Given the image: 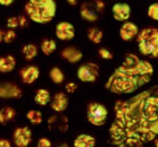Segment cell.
<instances>
[{"instance_id":"cell-33","label":"cell","mask_w":158,"mask_h":147,"mask_svg":"<svg viewBox=\"0 0 158 147\" xmlns=\"http://www.w3.org/2000/svg\"><path fill=\"white\" fill-rule=\"evenodd\" d=\"M14 2V0H0V5L1 6H9Z\"/></svg>"},{"instance_id":"cell-32","label":"cell","mask_w":158,"mask_h":147,"mask_svg":"<svg viewBox=\"0 0 158 147\" xmlns=\"http://www.w3.org/2000/svg\"><path fill=\"white\" fill-rule=\"evenodd\" d=\"M0 147H11V144L7 139H0Z\"/></svg>"},{"instance_id":"cell-31","label":"cell","mask_w":158,"mask_h":147,"mask_svg":"<svg viewBox=\"0 0 158 147\" xmlns=\"http://www.w3.org/2000/svg\"><path fill=\"white\" fill-rule=\"evenodd\" d=\"M18 19H19V27H26V25H27V18L24 17V16H19L18 17Z\"/></svg>"},{"instance_id":"cell-4","label":"cell","mask_w":158,"mask_h":147,"mask_svg":"<svg viewBox=\"0 0 158 147\" xmlns=\"http://www.w3.org/2000/svg\"><path fill=\"white\" fill-rule=\"evenodd\" d=\"M138 47L143 56L158 58V29L149 26L141 29L137 35Z\"/></svg>"},{"instance_id":"cell-19","label":"cell","mask_w":158,"mask_h":147,"mask_svg":"<svg viewBox=\"0 0 158 147\" xmlns=\"http://www.w3.org/2000/svg\"><path fill=\"white\" fill-rule=\"evenodd\" d=\"M34 100H35V102L39 104V105H42L43 106V105H46V104H48L50 102L51 95H50V93H49V91L44 90V88H40V90H38V92H36Z\"/></svg>"},{"instance_id":"cell-36","label":"cell","mask_w":158,"mask_h":147,"mask_svg":"<svg viewBox=\"0 0 158 147\" xmlns=\"http://www.w3.org/2000/svg\"><path fill=\"white\" fill-rule=\"evenodd\" d=\"M152 141H155V147H158V138H155Z\"/></svg>"},{"instance_id":"cell-16","label":"cell","mask_w":158,"mask_h":147,"mask_svg":"<svg viewBox=\"0 0 158 147\" xmlns=\"http://www.w3.org/2000/svg\"><path fill=\"white\" fill-rule=\"evenodd\" d=\"M16 67V59L13 56H5L0 58V72H10Z\"/></svg>"},{"instance_id":"cell-21","label":"cell","mask_w":158,"mask_h":147,"mask_svg":"<svg viewBox=\"0 0 158 147\" xmlns=\"http://www.w3.org/2000/svg\"><path fill=\"white\" fill-rule=\"evenodd\" d=\"M102 37H104V33L102 31H100L97 27H92V29H89L88 31V39L94 44H99L102 41Z\"/></svg>"},{"instance_id":"cell-23","label":"cell","mask_w":158,"mask_h":147,"mask_svg":"<svg viewBox=\"0 0 158 147\" xmlns=\"http://www.w3.org/2000/svg\"><path fill=\"white\" fill-rule=\"evenodd\" d=\"M56 48H57V44H56L54 40L51 39H46L41 43V50L46 56H50L52 52H55Z\"/></svg>"},{"instance_id":"cell-30","label":"cell","mask_w":158,"mask_h":147,"mask_svg":"<svg viewBox=\"0 0 158 147\" xmlns=\"http://www.w3.org/2000/svg\"><path fill=\"white\" fill-rule=\"evenodd\" d=\"M38 145L43 146V147H51V141L48 139V138H41V139H39Z\"/></svg>"},{"instance_id":"cell-10","label":"cell","mask_w":158,"mask_h":147,"mask_svg":"<svg viewBox=\"0 0 158 147\" xmlns=\"http://www.w3.org/2000/svg\"><path fill=\"white\" fill-rule=\"evenodd\" d=\"M23 92L17 85L11 83L0 84V99H21Z\"/></svg>"},{"instance_id":"cell-28","label":"cell","mask_w":158,"mask_h":147,"mask_svg":"<svg viewBox=\"0 0 158 147\" xmlns=\"http://www.w3.org/2000/svg\"><path fill=\"white\" fill-rule=\"evenodd\" d=\"M98 53H99L100 58H102V59H105V60H111V59H113V54H111V52L110 51H108L107 49H105V48L99 49Z\"/></svg>"},{"instance_id":"cell-7","label":"cell","mask_w":158,"mask_h":147,"mask_svg":"<svg viewBox=\"0 0 158 147\" xmlns=\"http://www.w3.org/2000/svg\"><path fill=\"white\" fill-rule=\"evenodd\" d=\"M98 76H99V67L94 62L82 65L77 69V77L81 82L94 83L97 80Z\"/></svg>"},{"instance_id":"cell-2","label":"cell","mask_w":158,"mask_h":147,"mask_svg":"<svg viewBox=\"0 0 158 147\" xmlns=\"http://www.w3.org/2000/svg\"><path fill=\"white\" fill-rule=\"evenodd\" d=\"M154 76V67L133 53H127L125 60L106 83V88L114 94H130L147 85Z\"/></svg>"},{"instance_id":"cell-15","label":"cell","mask_w":158,"mask_h":147,"mask_svg":"<svg viewBox=\"0 0 158 147\" xmlns=\"http://www.w3.org/2000/svg\"><path fill=\"white\" fill-rule=\"evenodd\" d=\"M61 58H64L65 60H67L71 64H76V62L82 60L83 54L76 48L69 47L61 51Z\"/></svg>"},{"instance_id":"cell-14","label":"cell","mask_w":158,"mask_h":147,"mask_svg":"<svg viewBox=\"0 0 158 147\" xmlns=\"http://www.w3.org/2000/svg\"><path fill=\"white\" fill-rule=\"evenodd\" d=\"M69 106V99L64 93L55 94L51 100V109L55 112H63Z\"/></svg>"},{"instance_id":"cell-38","label":"cell","mask_w":158,"mask_h":147,"mask_svg":"<svg viewBox=\"0 0 158 147\" xmlns=\"http://www.w3.org/2000/svg\"><path fill=\"white\" fill-rule=\"evenodd\" d=\"M36 147H43V146H40V145H38V146H36Z\"/></svg>"},{"instance_id":"cell-35","label":"cell","mask_w":158,"mask_h":147,"mask_svg":"<svg viewBox=\"0 0 158 147\" xmlns=\"http://www.w3.org/2000/svg\"><path fill=\"white\" fill-rule=\"evenodd\" d=\"M2 37H4V31H2V29H0V42L2 41Z\"/></svg>"},{"instance_id":"cell-39","label":"cell","mask_w":158,"mask_h":147,"mask_svg":"<svg viewBox=\"0 0 158 147\" xmlns=\"http://www.w3.org/2000/svg\"><path fill=\"white\" fill-rule=\"evenodd\" d=\"M98 1H104V0H98Z\"/></svg>"},{"instance_id":"cell-24","label":"cell","mask_w":158,"mask_h":147,"mask_svg":"<svg viewBox=\"0 0 158 147\" xmlns=\"http://www.w3.org/2000/svg\"><path fill=\"white\" fill-rule=\"evenodd\" d=\"M49 76H50V79L52 80V83H55V84H61L65 79L64 72H61V69L58 68V67H54L51 69L50 72H49Z\"/></svg>"},{"instance_id":"cell-26","label":"cell","mask_w":158,"mask_h":147,"mask_svg":"<svg viewBox=\"0 0 158 147\" xmlns=\"http://www.w3.org/2000/svg\"><path fill=\"white\" fill-rule=\"evenodd\" d=\"M16 39V33H15L14 29H8L6 32H4V37H2V41L5 43H11L13 41H15Z\"/></svg>"},{"instance_id":"cell-5","label":"cell","mask_w":158,"mask_h":147,"mask_svg":"<svg viewBox=\"0 0 158 147\" xmlns=\"http://www.w3.org/2000/svg\"><path fill=\"white\" fill-rule=\"evenodd\" d=\"M86 117H88V120L91 125L100 127V126L105 125V122L107 120L108 111L102 104L90 103L88 106Z\"/></svg>"},{"instance_id":"cell-13","label":"cell","mask_w":158,"mask_h":147,"mask_svg":"<svg viewBox=\"0 0 158 147\" xmlns=\"http://www.w3.org/2000/svg\"><path fill=\"white\" fill-rule=\"evenodd\" d=\"M19 75H21L23 83H25V84H33L36 79L39 78L40 70L35 66H29V67H25V68L22 69Z\"/></svg>"},{"instance_id":"cell-3","label":"cell","mask_w":158,"mask_h":147,"mask_svg":"<svg viewBox=\"0 0 158 147\" xmlns=\"http://www.w3.org/2000/svg\"><path fill=\"white\" fill-rule=\"evenodd\" d=\"M57 11L55 0H29L25 5V13L31 21L39 24H47L54 19Z\"/></svg>"},{"instance_id":"cell-18","label":"cell","mask_w":158,"mask_h":147,"mask_svg":"<svg viewBox=\"0 0 158 147\" xmlns=\"http://www.w3.org/2000/svg\"><path fill=\"white\" fill-rule=\"evenodd\" d=\"M96 139L90 135H80L74 140V147H94Z\"/></svg>"},{"instance_id":"cell-22","label":"cell","mask_w":158,"mask_h":147,"mask_svg":"<svg viewBox=\"0 0 158 147\" xmlns=\"http://www.w3.org/2000/svg\"><path fill=\"white\" fill-rule=\"evenodd\" d=\"M26 118H27V120L34 126L41 125L43 121L42 113L40 111H38V110H30V111L26 113Z\"/></svg>"},{"instance_id":"cell-11","label":"cell","mask_w":158,"mask_h":147,"mask_svg":"<svg viewBox=\"0 0 158 147\" xmlns=\"http://www.w3.org/2000/svg\"><path fill=\"white\" fill-rule=\"evenodd\" d=\"M113 16L118 22H126L131 16V7L125 2H117L111 8Z\"/></svg>"},{"instance_id":"cell-12","label":"cell","mask_w":158,"mask_h":147,"mask_svg":"<svg viewBox=\"0 0 158 147\" xmlns=\"http://www.w3.org/2000/svg\"><path fill=\"white\" fill-rule=\"evenodd\" d=\"M139 34V27L134 23L126 21L119 29V36L123 41H131Z\"/></svg>"},{"instance_id":"cell-37","label":"cell","mask_w":158,"mask_h":147,"mask_svg":"<svg viewBox=\"0 0 158 147\" xmlns=\"http://www.w3.org/2000/svg\"><path fill=\"white\" fill-rule=\"evenodd\" d=\"M58 147H69V146H67L66 144H64V145H60V146H58Z\"/></svg>"},{"instance_id":"cell-27","label":"cell","mask_w":158,"mask_h":147,"mask_svg":"<svg viewBox=\"0 0 158 147\" xmlns=\"http://www.w3.org/2000/svg\"><path fill=\"white\" fill-rule=\"evenodd\" d=\"M6 24H7V27L9 29H15L19 27V19H18L17 16H11L7 19Z\"/></svg>"},{"instance_id":"cell-20","label":"cell","mask_w":158,"mask_h":147,"mask_svg":"<svg viewBox=\"0 0 158 147\" xmlns=\"http://www.w3.org/2000/svg\"><path fill=\"white\" fill-rule=\"evenodd\" d=\"M22 53H23V56L25 58V60L31 61L38 56V49H36L34 44H25L23 47V49H22Z\"/></svg>"},{"instance_id":"cell-25","label":"cell","mask_w":158,"mask_h":147,"mask_svg":"<svg viewBox=\"0 0 158 147\" xmlns=\"http://www.w3.org/2000/svg\"><path fill=\"white\" fill-rule=\"evenodd\" d=\"M147 14L151 19L158 21V2H154L148 7Z\"/></svg>"},{"instance_id":"cell-8","label":"cell","mask_w":158,"mask_h":147,"mask_svg":"<svg viewBox=\"0 0 158 147\" xmlns=\"http://www.w3.org/2000/svg\"><path fill=\"white\" fill-rule=\"evenodd\" d=\"M56 36L61 41H71L75 36V29L69 22H60L56 26Z\"/></svg>"},{"instance_id":"cell-34","label":"cell","mask_w":158,"mask_h":147,"mask_svg":"<svg viewBox=\"0 0 158 147\" xmlns=\"http://www.w3.org/2000/svg\"><path fill=\"white\" fill-rule=\"evenodd\" d=\"M67 2H69L71 6H76L77 2H79V0H67Z\"/></svg>"},{"instance_id":"cell-17","label":"cell","mask_w":158,"mask_h":147,"mask_svg":"<svg viewBox=\"0 0 158 147\" xmlns=\"http://www.w3.org/2000/svg\"><path fill=\"white\" fill-rule=\"evenodd\" d=\"M16 117V111L11 106H5L0 110V123L1 125H7L11 122Z\"/></svg>"},{"instance_id":"cell-9","label":"cell","mask_w":158,"mask_h":147,"mask_svg":"<svg viewBox=\"0 0 158 147\" xmlns=\"http://www.w3.org/2000/svg\"><path fill=\"white\" fill-rule=\"evenodd\" d=\"M32 140V133L27 127H21L14 131V143L17 147H27Z\"/></svg>"},{"instance_id":"cell-1","label":"cell","mask_w":158,"mask_h":147,"mask_svg":"<svg viewBox=\"0 0 158 147\" xmlns=\"http://www.w3.org/2000/svg\"><path fill=\"white\" fill-rule=\"evenodd\" d=\"M115 121L109 128L118 147H142L158 136V87L115 104Z\"/></svg>"},{"instance_id":"cell-6","label":"cell","mask_w":158,"mask_h":147,"mask_svg":"<svg viewBox=\"0 0 158 147\" xmlns=\"http://www.w3.org/2000/svg\"><path fill=\"white\" fill-rule=\"evenodd\" d=\"M105 8L104 1H98L96 0L94 4L85 2L81 6L80 15L84 21L88 22H96L99 18V11H102Z\"/></svg>"},{"instance_id":"cell-29","label":"cell","mask_w":158,"mask_h":147,"mask_svg":"<svg viewBox=\"0 0 158 147\" xmlns=\"http://www.w3.org/2000/svg\"><path fill=\"white\" fill-rule=\"evenodd\" d=\"M65 90H66V92H67V93L72 94V93H74L76 90H77V85H76L75 83L69 82V83H67V84L65 85Z\"/></svg>"}]
</instances>
